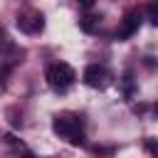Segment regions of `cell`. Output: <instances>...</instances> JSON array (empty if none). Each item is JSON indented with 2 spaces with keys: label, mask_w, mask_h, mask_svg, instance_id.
<instances>
[{
  "label": "cell",
  "mask_w": 158,
  "mask_h": 158,
  "mask_svg": "<svg viewBox=\"0 0 158 158\" xmlns=\"http://www.w3.org/2000/svg\"><path fill=\"white\" fill-rule=\"evenodd\" d=\"M17 27L22 30V32H40L42 27H44V17L40 15V12H30V15H20L17 17Z\"/></svg>",
  "instance_id": "5"
},
{
  "label": "cell",
  "mask_w": 158,
  "mask_h": 158,
  "mask_svg": "<svg viewBox=\"0 0 158 158\" xmlns=\"http://www.w3.org/2000/svg\"><path fill=\"white\" fill-rule=\"evenodd\" d=\"M74 2H77L79 7H84V10H91V7H94V0H74Z\"/></svg>",
  "instance_id": "9"
},
{
  "label": "cell",
  "mask_w": 158,
  "mask_h": 158,
  "mask_svg": "<svg viewBox=\"0 0 158 158\" xmlns=\"http://www.w3.org/2000/svg\"><path fill=\"white\" fill-rule=\"evenodd\" d=\"M10 47V42H7V37L5 35H0V49H7Z\"/></svg>",
  "instance_id": "10"
},
{
  "label": "cell",
  "mask_w": 158,
  "mask_h": 158,
  "mask_svg": "<svg viewBox=\"0 0 158 158\" xmlns=\"http://www.w3.org/2000/svg\"><path fill=\"white\" fill-rule=\"evenodd\" d=\"M146 148H148L153 156H158V143H156V141H151V138H148V141H146Z\"/></svg>",
  "instance_id": "8"
},
{
  "label": "cell",
  "mask_w": 158,
  "mask_h": 158,
  "mask_svg": "<svg viewBox=\"0 0 158 158\" xmlns=\"http://www.w3.org/2000/svg\"><path fill=\"white\" fill-rule=\"evenodd\" d=\"M52 128H54V133H59L62 138H67L72 146H84V131H81V121L77 116H69V114L54 116Z\"/></svg>",
  "instance_id": "1"
},
{
  "label": "cell",
  "mask_w": 158,
  "mask_h": 158,
  "mask_svg": "<svg viewBox=\"0 0 158 158\" xmlns=\"http://www.w3.org/2000/svg\"><path fill=\"white\" fill-rule=\"evenodd\" d=\"M22 158H35V156H32V153H25V156H22Z\"/></svg>",
  "instance_id": "11"
},
{
  "label": "cell",
  "mask_w": 158,
  "mask_h": 158,
  "mask_svg": "<svg viewBox=\"0 0 158 158\" xmlns=\"http://www.w3.org/2000/svg\"><path fill=\"white\" fill-rule=\"evenodd\" d=\"M156 114H158V104H156Z\"/></svg>",
  "instance_id": "13"
},
{
  "label": "cell",
  "mask_w": 158,
  "mask_h": 158,
  "mask_svg": "<svg viewBox=\"0 0 158 158\" xmlns=\"http://www.w3.org/2000/svg\"><path fill=\"white\" fill-rule=\"evenodd\" d=\"M79 27H81L84 32H96V30H99V17H96V15H89V17L79 20Z\"/></svg>",
  "instance_id": "6"
},
{
  "label": "cell",
  "mask_w": 158,
  "mask_h": 158,
  "mask_svg": "<svg viewBox=\"0 0 158 158\" xmlns=\"http://www.w3.org/2000/svg\"><path fill=\"white\" fill-rule=\"evenodd\" d=\"M148 15H151L153 25H158V0H151L148 2Z\"/></svg>",
  "instance_id": "7"
},
{
  "label": "cell",
  "mask_w": 158,
  "mask_h": 158,
  "mask_svg": "<svg viewBox=\"0 0 158 158\" xmlns=\"http://www.w3.org/2000/svg\"><path fill=\"white\" fill-rule=\"evenodd\" d=\"M44 79H47V84H49L54 91H67V89L77 81V72H74L67 62H57V64H49V67H47Z\"/></svg>",
  "instance_id": "2"
},
{
  "label": "cell",
  "mask_w": 158,
  "mask_h": 158,
  "mask_svg": "<svg viewBox=\"0 0 158 158\" xmlns=\"http://www.w3.org/2000/svg\"><path fill=\"white\" fill-rule=\"evenodd\" d=\"M138 27H141V12L138 10H128L123 15V20H121V27H118L116 37L118 40H128V37H133L138 32Z\"/></svg>",
  "instance_id": "4"
},
{
  "label": "cell",
  "mask_w": 158,
  "mask_h": 158,
  "mask_svg": "<svg viewBox=\"0 0 158 158\" xmlns=\"http://www.w3.org/2000/svg\"><path fill=\"white\" fill-rule=\"evenodd\" d=\"M2 77H5V72H2V69H0V84H2Z\"/></svg>",
  "instance_id": "12"
},
{
  "label": "cell",
  "mask_w": 158,
  "mask_h": 158,
  "mask_svg": "<svg viewBox=\"0 0 158 158\" xmlns=\"http://www.w3.org/2000/svg\"><path fill=\"white\" fill-rule=\"evenodd\" d=\"M81 79H84V84L91 86V89H104V86L109 84V72H106L101 64H89V67L84 69Z\"/></svg>",
  "instance_id": "3"
}]
</instances>
